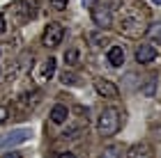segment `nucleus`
<instances>
[{
  "mask_svg": "<svg viewBox=\"0 0 161 158\" xmlns=\"http://www.w3.org/2000/svg\"><path fill=\"white\" fill-rule=\"evenodd\" d=\"M154 92H157V78H150V80L141 87V94H145V96H154Z\"/></svg>",
  "mask_w": 161,
  "mask_h": 158,
  "instance_id": "f8f14e48",
  "label": "nucleus"
},
{
  "mask_svg": "<svg viewBox=\"0 0 161 158\" xmlns=\"http://www.w3.org/2000/svg\"><path fill=\"white\" fill-rule=\"evenodd\" d=\"M152 60H157V48L152 44H141L136 48V62L138 64H150Z\"/></svg>",
  "mask_w": 161,
  "mask_h": 158,
  "instance_id": "0eeeda50",
  "label": "nucleus"
},
{
  "mask_svg": "<svg viewBox=\"0 0 161 158\" xmlns=\"http://www.w3.org/2000/svg\"><path fill=\"white\" fill-rule=\"evenodd\" d=\"M28 140H30V131H28V128H16V131H12V133H5L3 138H0V151L19 147V145H23Z\"/></svg>",
  "mask_w": 161,
  "mask_h": 158,
  "instance_id": "20e7f679",
  "label": "nucleus"
},
{
  "mask_svg": "<svg viewBox=\"0 0 161 158\" xmlns=\"http://www.w3.org/2000/svg\"><path fill=\"white\" fill-rule=\"evenodd\" d=\"M78 133H80V128L74 126V128H69V131H64L62 135H64V138H78Z\"/></svg>",
  "mask_w": 161,
  "mask_h": 158,
  "instance_id": "f3484780",
  "label": "nucleus"
},
{
  "mask_svg": "<svg viewBox=\"0 0 161 158\" xmlns=\"http://www.w3.org/2000/svg\"><path fill=\"white\" fill-rule=\"evenodd\" d=\"M62 39H64V25L58 23V21L48 23L46 30H44V37H42L44 46H46V48H55V46H60Z\"/></svg>",
  "mask_w": 161,
  "mask_h": 158,
  "instance_id": "7ed1b4c3",
  "label": "nucleus"
},
{
  "mask_svg": "<svg viewBox=\"0 0 161 158\" xmlns=\"http://www.w3.org/2000/svg\"><path fill=\"white\" fill-rule=\"evenodd\" d=\"M152 3H154V5H161V0H152Z\"/></svg>",
  "mask_w": 161,
  "mask_h": 158,
  "instance_id": "b1692460",
  "label": "nucleus"
},
{
  "mask_svg": "<svg viewBox=\"0 0 161 158\" xmlns=\"http://www.w3.org/2000/svg\"><path fill=\"white\" fill-rule=\"evenodd\" d=\"M90 14H92V21L104 30L113 25V7L108 0H94L90 5Z\"/></svg>",
  "mask_w": 161,
  "mask_h": 158,
  "instance_id": "f03ea898",
  "label": "nucleus"
},
{
  "mask_svg": "<svg viewBox=\"0 0 161 158\" xmlns=\"http://www.w3.org/2000/svg\"><path fill=\"white\" fill-rule=\"evenodd\" d=\"M101 158H122V156H120V151H118L115 147H111V149H104Z\"/></svg>",
  "mask_w": 161,
  "mask_h": 158,
  "instance_id": "4468645a",
  "label": "nucleus"
},
{
  "mask_svg": "<svg viewBox=\"0 0 161 158\" xmlns=\"http://www.w3.org/2000/svg\"><path fill=\"white\" fill-rule=\"evenodd\" d=\"M55 76V57H48L42 67V78H53Z\"/></svg>",
  "mask_w": 161,
  "mask_h": 158,
  "instance_id": "9d476101",
  "label": "nucleus"
},
{
  "mask_svg": "<svg viewBox=\"0 0 161 158\" xmlns=\"http://www.w3.org/2000/svg\"><path fill=\"white\" fill-rule=\"evenodd\" d=\"M127 158H147V154H145L141 147H134V149L129 151V156H127Z\"/></svg>",
  "mask_w": 161,
  "mask_h": 158,
  "instance_id": "2eb2a0df",
  "label": "nucleus"
},
{
  "mask_svg": "<svg viewBox=\"0 0 161 158\" xmlns=\"http://www.w3.org/2000/svg\"><path fill=\"white\" fill-rule=\"evenodd\" d=\"M106 60L115 69L122 67V64H124V48L122 46H111V48H108V53H106Z\"/></svg>",
  "mask_w": 161,
  "mask_h": 158,
  "instance_id": "6e6552de",
  "label": "nucleus"
},
{
  "mask_svg": "<svg viewBox=\"0 0 161 158\" xmlns=\"http://www.w3.org/2000/svg\"><path fill=\"white\" fill-rule=\"evenodd\" d=\"M7 115H9V112H7V108H0V124L7 121Z\"/></svg>",
  "mask_w": 161,
  "mask_h": 158,
  "instance_id": "aec40b11",
  "label": "nucleus"
},
{
  "mask_svg": "<svg viewBox=\"0 0 161 158\" xmlns=\"http://www.w3.org/2000/svg\"><path fill=\"white\" fill-rule=\"evenodd\" d=\"M67 117H69V108L64 103H55L51 108V121H53V124H64Z\"/></svg>",
  "mask_w": 161,
  "mask_h": 158,
  "instance_id": "1a4fd4ad",
  "label": "nucleus"
},
{
  "mask_svg": "<svg viewBox=\"0 0 161 158\" xmlns=\"http://www.w3.org/2000/svg\"><path fill=\"white\" fill-rule=\"evenodd\" d=\"M69 0H51V5H53V9H64L67 7Z\"/></svg>",
  "mask_w": 161,
  "mask_h": 158,
  "instance_id": "a211bd4d",
  "label": "nucleus"
},
{
  "mask_svg": "<svg viewBox=\"0 0 161 158\" xmlns=\"http://www.w3.org/2000/svg\"><path fill=\"white\" fill-rule=\"evenodd\" d=\"M118 131H120V112L115 108L101 110L99 119H97V133L101 138H113Z\"/></svg>",
  "mask_w": 161,
  "mask_h": 158,
  "instance_id": "f257e3e1",
  "label": "nucleus"
},
{
  "mask_svg": "<svg viewBox=\"0 0 161 158\" xmlns=\"http://www.w3.org/2000/svg\"><path fill=\"white\" fill-rule=\"evenodd\" d=\"M94 92H97L99 96H104V99H118L120 96L118 85L106 80V78H97V80H94Z\"/></svg>",
  "mask_w": 161,
  "mask_h": 158,
  "instance_id": "39448f33",
  "label": "nucleus"
},
{
  "mask_svg": "<svg viewBox=\"0 0 161 158\" xmlns=\"http://www.w3.org/2000/svg\"><path fill=\"white\" fill-rule=\"evenodd\" d=\"M55 158H76V156L71 154V151H60V154H58Z\"/></svg>",
  "mask_w": 161,
  "mask_h": 158,
  "instance_id": "412c9836",
  "label": "nucleus"
},
{
  "mask_svg": "<svg viewBox=\"0 0 161 158\" xmlns=\"http://www.w3.org/2000/svg\"><path fill=\"white\" fill-rule=\"evenodd\" d=\"M120 32L127 34V37H141V34L145 32V28L141 25V18H138V16H129V18L122 21Z\"/></svg>",
  "mask_w": 161,
  "mask_h": 158,
  "instance_id": "423d86ee",
  "label": "nucleus"
},
{
  "mask_svg": "<svg viewBox=\"0 0 161 158\" xmlns=\"http://www.w3.org/2000/svg\"><path fill=\"white\" fill-rule=\"evenodd\" d=\"M80 3H83V7H90V5L94 3V0H80Z\"/></svg>",
  "mask_w": 161,
  "mask_h": 158,
  "instance_id": "5701e85b",
  "label": "nucleus"
},
{
  "mask_svg": "<svg viewBox=\"0 0 161 158\" xmlns=\"http://www.w3.org/2000/svg\"><path fill=\"white\" fill-rule=\"evenodd\" d=\"M3 158H21V156H19V154H16V151H9V154H5V156H3Z\"/></svg>",
  "mask_w": 161,
  "mask_h": 158,
  "instance_id": "4be33fe9",
  "label": "nucleus"
},
{
  "mask_svg": "<svg viewBox=\"0 0 161 158\" xmlns=\"http://www.w3.org/2000/svg\"><path fill=\"white\" fill-rule=\"evenodd\" d=\"M62 83H64V85H76L78 80H76V76H74V74L64 71V74H62Z\"/></svg>",
  "mask_w": 161,
  "mask_h": 158,
  "instance_id": "dca6fc26",
  "label": "nucleus"
},
{
  "mask_svg": "<svg viewBox=\"0 0 161 158\" xmlns=\"http://www.w3.org/2000/svg\"><path fill=\"white\" fill-rule=\"evenodd\" d=\"M7 32V23H5V14L0 12V34H5Z\"/></svg>",
  "mask_w": 161,
  "mask_h": 158,
  "instance_id": "6ab92c4d",
  "label": "nucleus"
},
{
  "mask_svg": "<svg viewBox=\"0 0 161 158\" xmlns=\"http://www.w3.org/2000/svg\"><path fill=\"white\" fill-rule=\"evenodd\" d=\"M78 51H76V48H69V51L67 53H64V64H67V67H76V64H78Z\"/></svg>",
  "mask_w": 161,
  "mask_h": 158,
  "instance_id": "9b49d317",
  "label": "nucleus"
},
{
  "mask_svg": "<svg viewBox=\"0 0 161 158\" xmlns=\"http://www.w3.org/2000/svg\"><path fill=\"white\" fill-rule=\"evenodd\" d=\"M145 32H147V34H150V37L154 39V41H161V23H152V25H150Z\"/></svg>",
  "mask_w": 161,
  "mask_h": 158,
  "instance_id": "ddd939ff",
  "label": "nucleus"
}]
</instances>
